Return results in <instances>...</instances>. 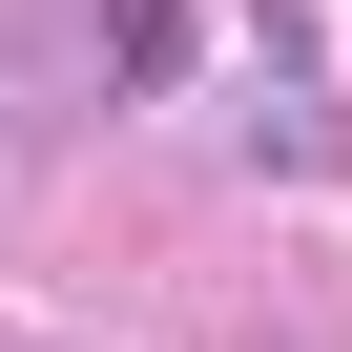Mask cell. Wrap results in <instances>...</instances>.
<instances>
[{
	"label": "cell",
	"mask_w": 352,
	"mask_h": 352,
	"mask_svg": "<svg viewBox=\"0 0 352 352\" xmlns=\"http://www.w3.org/2000/svg\"><path fill=\"white\" fill-rule=\"evenodd\" d=\"M208 63V0H104V83H187Z\"/></svg>",
	"instance_id": "6da1fadb"
}]
</instances>
